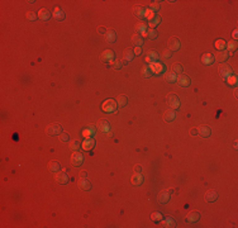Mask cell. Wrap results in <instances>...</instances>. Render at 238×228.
Returning <instances> with one entry per match:
<instances>
[{"label": "cell", "instance_id": "21", "mask_svg": "<svg viewBox=\"0 0 238 228\" xmlns=\"http://www.w3.org/2000/svg\"><path fill=\"white\" fill-rule=\"evenodd\" d=\"M143 180H144V178H143V175L139 172V174H134L133 176H132V184H133L134 186H139V185H142L143 184Z\"/></svg>", "mask_w": 238, "mask_h": 228}, {"label": "cell", "instance_id": "46", "mask_svg": "<svg viewBox=\"0 0 238 228\" xmlns=\"http://www.w3.org/2000/svg\"><path fill=\"white\" fill-rule=\"evenodd\" d=\"M161 56H162L164 58H170L171 56H172V52H171L168 48H167V49H164L162 53H161Z\"/></svg>", "mask_w": 238, "mask_h": 228}, {"label": "cell", "instance_id": "30", "mask_svg": "<svg viewBox=\"0 0 238 228\" xmlns=\"http://www.w3.org/2000/svg\"><path fill=\"white\" fill-rule=\"evenodd\" d=\"M133 13H134V15H136V17H138V18H141V19H143V18H144V8H143V6H141V5L134 6Z\"/></svg>", "mask_w": 238, "mask_h": 228}, {"label": "cell", "instance_id": "38", "mask_svg": "<svg viewBox=\"0 0 238 228\" xmlns=\"http://www.w3.org/2000/svg\"><path fill=\"white\" fill-rule=\"evenodd\" d=\"M155 15H156V14H155V11H153L151 8H146V9H144V18H147V19L151 20Z\"/></svg>", "mask_w": 238, "mask_h": 228}, {"label": "cell", "instance_id": "52", "mask_svg": "<svg viewBox=\"0 0 238 228\" xmlns=\"http://www.w3.org/2000/svg\"><path fill=\"white\" fill-rule=\"evenodd\" d=\"M98 32H100V33H103V34L107 33V31H105L104 27H99V28H98Z\"/></svg>", "mask_w": 238, "mask_h": 228}, {"label": "cell", "instance_id": "44", "mask_svg": "<svg viewBox=\"0 0 238 228\" xmlns=\"http://www.w3.org/2000/svg\"><path fill=\"white\" fill-rule=\"evenodd\" d=\"M226 80H227V83H228L229 85H236V84H237V76H234V75H231V76L227 77Z\"/></svg>", "mask_w": 238, "mask_h": 228}, {"label": "cell", "instance_id": "5", "mask_svg": "<svg viewBox=\"0 0 238 228\" xmlns=\"http://www.w3.org/2000/svg\"><path fill=\"white\" fill-rule=\"evenodd\" d=\"M84 162V156L80 153V152H75L72 156H71V164L75 166V167H79V166H81Z\"/></svg>", "mask_w": 238, "mask_h": 228}, {"label": "cell", "instance_id": "19", "mask_svg": "<svg viewBox=\"0 0 238 228\" xmlns=\"http://www.w3.org/2000/svg\"><path fill=\"white\" fill-rule=\"evenodd\" d=\"M198 135H199L200 137H204V138L209 137L211 135V129L208 126H203V127H200L199 129H198Z\"/></svg>", "mask_w": 238, "mask_h": 228}, {"label": "cell", "instance_id": "55", "mask_svg": "<svg viewBox=\"0 0 238 228\" xmlns=\"http://www.w3.org/2000/svg\"><path fill=\"white\" fill-rule=\"evenodd\" d=\"M237 33H238L237 31H234V32H233V37H234V38H237Z\"/></svg>", "mask_w": 238, "mask_h": 228}, {"label": "cell", "instance_id": "36", "mask_svg": "<svg viewBox=\"0 0 238 228\" xmlns=\"http://www.w3.org/2000/svg\"><path fill=\"white\" fill-rule=\"evenodd\" d=\"M81 147V142L79 141V140H72L71 142H70V148L71 150H74V151H77L79 148Z\"/></svg>", "mask_w": 238, "mask_h": 228}, {"label": "cell", "instance_id": "4", "mask_svg": "<svg viewBox=\"0 0 238 228\" xmlns=\"http://www.w3.org/2000/svg\"><path fill=\"white\" fill-rule=\"evenodd\" d=\"M167 46H168V49L172 52V51H179L180 49V39H177L176 37H171L168 41H167Z\"/></svg>", "mask_w": 238, "mask_h": 228}, {"label": "cell", "instance_id": "24", "mask_svg": "<svg viewBox=\"0 0 238 228\" xmlns=\"http://www.w3.org/2000/svg\"><path fill=\"white\" fill-rule=\"evenodd\" d=\"M132 43H133L136 47H141L143 43H144V39L141 34H134L132 37Z\"/></svg>", "mask_w": 238, "mask_h": 228}, {"label": "cell", "instance_id": "43", "mask_svg": "<svg viewBox=\"0 0 238 228\" xmlns=\"http://www.w3.org/2000/svg\"><path fill=\"white\" fill-rule=\"evenodd\" d=\"M226 47L228 48V53H229V55H232V52L237 49V43L236 42H229V43L226 45Z\"/></svg>", "mask_w": 238, "mask_h": 228}, {"label": "cell", "instance_id": "40", "mask_svg": "<svg viewBox=\"0 0 238 228\" xmlns=\"http://www.w3.org/2000/svg\"><path fill=\"white\" fill-rule=\"evenodd\" d=\"M25 18H27L28 20H31V22H34V20H37L38 14H37V13H34V11H28L27 14H25Z\"/></svg>", "mask_w": 238, "mask_h": 228}, {"label": "cell", "instance_id": "53", "mask_svg": "<svg viewBox=\"0 0 238 228\" xmlns=\"http://www.w3.org/2000/svg\"><path fill=\"white\" fill-rule=\"evenodd\" d=\"M80 176H81L83 179H86V178H87V172H86V171H81V172H80Z\"/></svg>", "mask_w": 238, "mask_h": 228}, {"label": "cell", "instance_id": "25", "mask_svg": "<svg viewBox=\"0 0 238 228\" xmlns=\"http://www.w3.org/2000/svg\"><path fill=\"white\" fill-rule=\"evenodd\" d=\"M199 219H200V213L198 212H191L186 217V222H190V223H196Z\"/></svg>", "mask_w": 238, "mask_h": 228}, {"label": "cell", "instance_id": "37", "mask_svg": "<svg viewBox=\"0 0 238 228\" xmlns=\"http://www.w3.org/2000/svg\"><path fill=\"white\" fill-rule=\"evenodd\" d=\"M162 218H164V216H162V213H160V212H153L152 216H151V219L153 222H161Z\"/></svg>", "mask_w": 238, "mask_h": 228}, {"label": "cell", "instance_id": "3", "mask_svg": "<svg viewBox=\"0 0 238 228\" xmlns=\"http://www.w3.org/2000/svg\"><path fill=\"white\" fill-rule=\"evenodd\" d=\"M167 104L170 106V109H172V110H176L180 108V99L174 95V94H170V95L167 97Z\"/></svg>", "mask_w": 238, "mask_h": 228}, {"label": "cell", "instance_id": "15", "mask_svg": "<svg viewBox=\"0 0 238 228\" xmlns=\"http://www.w3.org/2000/svg\"><path fill=\"white\" fill-rule=\"evenodd\" d=\"M95 127L92 126V124H89V127H86L84 131H83V136L85 138H92V136L95 135Z\"/></svg>", "mask_w": 238, "mask_h": 228}, {"label": "cell", "instance_id": "50", "mask_svg": "<svg viewBox=\"0 0 238 228\" xmlns=\"http://www.w3.org/2000/svg\"><path fill=\"white\" fill-rule=\"evenodd\" d=\"M133 171H134V174H139V172H142V167H141V165H136V166H134V169H133Z\"/></svg>", "mask_w": 238, "mask_h": 228}, {"label": "cell", "instance_id": "39", "mask_svg": "<svg viewBox=\"0 0 238 228\" xmlns=\"http://www.w3.org/2000/svg\"><path fill=\"white\" fill-rule=\"evenodd\" d=\"M142 72H143V76H144V77H150V76L152 75V70H151V67H150V65L143 66Z\"/></svg>", "mask_w": 238, "mask_h": 228}, {"label": "cell", "instance_id": "29", "mask_svg": "<svg viewBox=\"0 0 238 228\" xmlns=\"http://www.w3.org/2000/svg\"><path fill=\"white\" fill-rule=\"evenodd\" d=\"M202 62L204 65H211L214 62V56L211 53H205V55L202 57Z\"/></svg>", "mask_w": 238, "mask_h": 228}, {"label": "cell", "instance_id": "17", "mask_svg": "<svg viewBox=\"0 0 238 228\" xmlns=\"http://www.w3.org/2000/svg\"><path fill=\"white\" fill-rule=\"evenodd\" d=\"M52 17V14H51V11L48 10V9H46V8H43V9H41L38 11V18L41 19V20H48L49 18Z\"/></svg>", "mask_w": 238, "mask_h": 228}, {"label": "cell", "instance_id": "16", "mask_svg": "<svg viewBox=\"0 0 238 228\" xmlns=\"http://www.w3.org/2000/svg\"><path fill=\"white\" fill-rule=\"evenodd\" d=\"M158 58H160V56H158V53H157L156 51H150L148 55H147V57H146V61L151 65V63L158 62Z\"/></svg>", "mask_w": 238, "mask_h": 228}, {"label": "cell", "instance_id": "22", "mask_svg": "<svg viewBox=\"0 0 238 228\" xmlns=\"http://www.w3.org/2000/svg\"><path fill=\"white\" fill-rule=\"evenodd\" d=\"M104 38H105V41H107L108 43H113V42H115V39H117V33L114 31H107V33L104 34Z\"/></svg>", "mask_w": 238, "mask_h": 228}, {"label": "cell", "instance_id": "20", "mask_svg": "<svg viewBox=\"0 0 238 228\" xmlns=\"http://www.w3.org/2000/svg\"><path fill=\"white\" fill-rule=\"evenodd\" d=\"M170 198H171L170 191H161L160 195L157 196V200H158L160 203H162V204H166L168 200H170Z\"/></svg>", "mask_w": 238, "mask_h": 228}, {"label": "cell", "instance_id": "10", "mask_svg": "<svg viewBox=\"0 0 238 228\" xmlns=\"http://www.w3.org/2000/svg\"><path fill=\"white\" fill-rule=\"evenodd\" d=\"M204 198H205V202L213 203V202H215V200L218 199V193H217L215 190H209V191L205 193Z\"/></svg>", "mask_w": 238, "mask_h": 228}, {"label": "cell", "instance_id": "14", "mask_svg": "<svg viewBox=\"0 0 238 228\" xmlns=\"http://www.w3.org/2000/svg\"><path fill=\"white\" fill-rule=\"evenodd\" d=\"M228 57H229V53L227 51H218V53H215V56H214V61L224 62Z\"/></svg>", "mask_w": 238, "mask_h": 228}, {"label": "cell", "instance_id": "35", "mask_svg": "<svg viewBox=\"0 0 238 228\" xmlns=\"http://www.w3.org/2000/svg\"><path fill=\"white\" fill-rule=\"evenodd\" d=\"M164 79H165L166 83H175L177 77H176V75H175L174 72H171V74H165Z\"/></svg>", "mask_w": 238, "mask_h": 228}, {"label": "cell", "instance_id": "34", "mask_svg": "<svg viewBox=\"0 0 238 228\" xmlns=\"http://www.w3.org/2000/svg\"><path fill=\"white\" fill-rule=\"evenodd\" d=\"M162 227H170V228H174V227H176V222L174 221V218H170V217H167L164 222H162Z\"/></svg>", "mask_w": 238, "mask_h": 228}, {"label": "cell", "instance_id": "11", "mask_svg": "<svg viewBox=\"0 0 238 228\" xmlns=\"http://www.w3.org/2000/svg\"><path fill=\"white\" fill-rule=\"evenodd\" d=\"M136 32H137V34L141 33L142 37H147V24L143 23V22L138 23V24L136 25Z\"/></svg>", "mask_w": 238, "mask_h": 228}, {"label": "cell", "instance_id": "9", "mask_svg": "<svg viewBox=\"0 0 238 228\" xmlns=\"http://www.w3.org/2000/svg\"><path fill=\"white\" fill-rule=\"evenodd\" d=\"M176 81L179 83V85L180 86H184V88H186V86H189L190 85V77L189 76H186V75H184V74H181V75H179V77L176 79Z\"/></svg>", "mask_w": 238, "mask_h": 228}, {"label": "cell", "instance_id": "6", "mask_svg": "<svg viewBox=\"0 0 238 228\" xmlns=\"http://www.w3.org/2000/svg\"><path fill=\"white\" fill-rule=\"evenodd\" d=\"M56 175H55V180L58 183V184H62V185H66L69 183V175L66 172H61V171H57V172H55Z\"/></svg>", "mask_w": 238, "mask_h": 228}, {"label": "cell", "instance_id": "12", "mask_svg": "<svg viewBox=\"0 0 238 228\" xmlns=\"http://www.w3.org/2000/svg\"><path fill=\"white\" fill-rule=\"evenodd\" d=\"M150 67H151L152 72H155V74H162V72L165 71V69H166L164 63H158V62L151 63V65H150Z\"/></svg>", "mask_w": 238, "mask_h": 228}, {"label": "cell", "instance_id": "7", "mask_svg": "<svg viewBox=\"0 0 238 228\" xmlns=\"http://www.w3.org/2000/svg\"><path fill=\"white\" fill-rule=\"evenodd\" d=\"M219 72H220V75H222V77L224 80H226L227 77H229L231 75H233V70H232L231 66H228V65H222L220 69H219Z\"/></svg>", "mask_w": 238, "mask_h": 228}, {"label": "cell", "instance_id": "13", "mask_svg": "<svg viewBox=\"0 0 238 228\" xmlns=\"http://www.w3.org/2000/svg\"><path fill=\"white\" fill-rule=\"evenodd\" d=\"M81 147L85 151H91L95 147V141L92 138H85V141L81 143Z\"/></svg>", "mask_w": 238, "mask_h": 228}, {"label": "cell", "instance_id": "18", "mask_svg": "<svg viewBox=\"0 0 238 228\" xmlns=\"http://www.w3.org/2000/svg\"><path fill=\"white\" fill-rule=\"evenodd\" d=\"M101 58L104 62H112L114 58V52L112 49H105L101 55Z\"/></svg>", "mask_w": 238, "mask_h": 228}, {"label": "cell", "instance_id": "51", "mask_svg": "<svg viewBox=\"0 0 238 228\" xmlns=\"http://www.w3.org/2000/svg\"><path fill=\"white\" fill-rule=\"evenodd\" d=\"M133 52H134V56H139L141 53H142V48H141V47H136V49H134Z\"/></svg>", "mask_w": 238, "mask_h": 228}, {"label": "cell", "instance_id": "47", "mask_svg": "<svg viewBox=\"0 0 238 228\" xmlns=\"http://www.w3.org/2000/svg\"><path fill=\"white\" fill-rule=\"evenodd\" d=\"M122 66H123V61H114L113 62V69L115 70H119V69H122Z\"/></svg>", "mask_w": 238, "mask_h": 228}, {"label": "cell", "instance_id": "26", "mask_svg": "<svg viewBox=\"0 0 238 228\" xmlns=\"http://www.w3.org/2000/svg\"><path fill=\"white\" fill-rule=\"evenodd\" d=\"M79 189H81L84 191L90 190L91 189V183L89 180H86V179H83L80 183H79Z\"/></svg>", "mask_w": 238, "mask_h": 228}, {"label": "cell", "instance_id": "1", "mask_svg": "<svg viewBox=\"0 0 238 228\" xmlns=\"http://www.w3.org/2000/svg\"><path fill=\"white\" fill-rule=\"evenodd\" d=\"M47 132V135L48 136H52V137H55V136H60L61 133H62V126L60 123H52L47 127L46 129Z\"/></svg>", "mask_w": 238, "mask_h": 228}, {"label": "cell", "instance_id": "33", "mask_svg": "<svg viewBox=\"0 0 238 228\" xmlns=\"http://www.w3.org/2000/svg\"><path fill=\"white\" fill-rule=\"evenodd\" d=\"M117 104L119 108H123V106H125L128 104V98L125 95H121V97H118L117 99Z\"/></svg>", "mask_w": 238, "mask_h": 228}, {"label": "cell", "instance_id": "42", "mask_svg": "<svg viewBox=\"0 0 238 228\" xmlns=\"http://www.w3.org/2000/svg\"><path fill=\"white\" fill-rule=\"evenodd\" d=\"M172 72L175 74V75H181L182 74V66L181 65H179V63H175L174 66H172Z\"/></svg>", "mask_w": 238, "mask_h": 228}, {"label": "cell", "instance_id": "48", "mask_svg": "<svg viewBox=\"0 0 238 228\" xmlns=\"http://www.w3.org/2000/svg\"><path fill=\"white\" fill-rule=\"evenodd\" d=\"M151 9H152L153 11H158V10H160V3H158V2H155V3H152V5H151Z\"/></svg>", "mask_w": 238, "mask_h": 228}, {"label": "cell", "instance_id": "49", "mask_svg": "<svg viewBox=\"0 0 238 228\" xmlns=\"http://www.w3.org/2000/svg\"><path fill=\"white\" fill-rule=\"evenodd\" d=\"M58 137H60V140L62 142H69V135H66V133H61Z\"/></svg>", "mask_w": 238, "mask_h": 228}, {"label": "cell", "instance_id": "45", "mask_svg": "<svg viewBox=\"0 0 238 228\" xmlns=\"http://www.w3.org/2000/svg\"><path fill=\"white\" fill-rule=\"evenodd\" d=\"M147 37H148L150 39H156V38H157V32H156L155 29H151V28H150V31H147Z\"/></svg>", "mask_w": 238, "mask_h": 228}, {"label": "cell", "instance_id": "41", "mask_svg": "<svg viewBox=\"0 0 238 228\" xmlns=\"http://www.w3.org/2000/svg\"><path fill=\"white\" fill-rule=\"evenodd\" d=\"M226 42L223 41V39H218V41L215 42V48L218 49V51H223L224 48H226Z\"/></svg>", "mask_w": 238, "mask_h": 228}, {"label": "cell", "instance_id": "28", "mask_svg": "<svg viewBox=\"0 0 238 228\" xmlns=\"http://www.w3.org/2000/svg\"><path fill=\"white\" fill-rule=\"evenodd\" d=\"M134 58V52L132 51V49H125L124 53H123V61L125 62H129Z\"/></svg>", "mask_w": 238, "mask_h": 228}, {"label": "cell", "instance_id": "2", "mask_svg": "<svg viewBox=\"0 0 238 228\" xmlns=\"http://www.w3.org/2000/svg\"><path fill=\"white\" fill-rule=\"evenodd\" d=\"M117 108H118V104L113 99H108L103 103V110L107 112V113H113L117 110Z\"/></svg>", "mask_w": 238, "mask_h": 228}, {"label": "cell", "instance_id": "23", "mask_svg": "<svg viewBox=\"0 0 238 228\" xmlns=\"http://www.w3.org/2000/svg\"><path fill=\"white\" fill-rule=\"evenodd\" d=\"M175 118H176V113H175V110H172V109L166 110V112L164 113V119H165V122H172Z\"/></svg>", "mask_w": 238, "mask_h": 228}, {"label": "cell", "instance_id": "54", "mask_svg": "<svg viewBox=\"0 0 238 228\" xmlns=\"http://www.w3.org/2000/svg\"><path fill=\"white\" fill-rule=\"evenodd\" d=\"M190 133H191V136H198V129H191Z\"/></svg>", "mask_w": 238, "mask_h": 228}, {"label": "cell", "instance_id": "32", "mask_svg": "<svg viewBox=\"0 0 238 228\" xmlns=\"http://www.w3.org/2000/svg\"><path fill=\"white\" fill-rule=\"evenodd\" d=\"M160 23H161V17L156 14V15L150 20V28H151V29H155V27H157Z\"/></svg>", "mask_w": 238, "mask_h": 228}, {"label": "cell", "instance_id": "27", "mask_svg": "<svg viewBox=\"0 0 238 228\" xmlns=\"http://www.w3.org/2000/svg\"><path fill=\"white\" fill-rule=\"evenodd\" d=\"M53 18L56 20H63L66 18V14H65V11L60 8H56L55 9V13H53Z\"/></svg>", "mask_w": 238, "mask_h": 228}, {"label": "cell", "instance_id": "31", "mask_svg": "<svg viewBox=\"0 0 238 228\" xmlns=\"http://www.w3.org/2000/svg\"><path fill=\"white\" fill-rule=\"evenodd\" d=\"M60 169H61V165L57 161H52V162L48 164V170L52 172H57V171H60Z\"/></svg>", "mask_w": 238, "mask_h": 228}, {"label": "cell", "instance_id": "8", "mask_svg": "<svg viewBox=\"0 0 238 228\" xmlns=\"http://www.w3.org/2000/svg\"><path fill=\"white\" fill-rule=\"evenodd\" d=\"M98 129L101 132V133H109L110 131V123L108 122V120H99V123H98Z\"/></svg>", "mask_w": 238, "mask_h": 228}]
</instances>
